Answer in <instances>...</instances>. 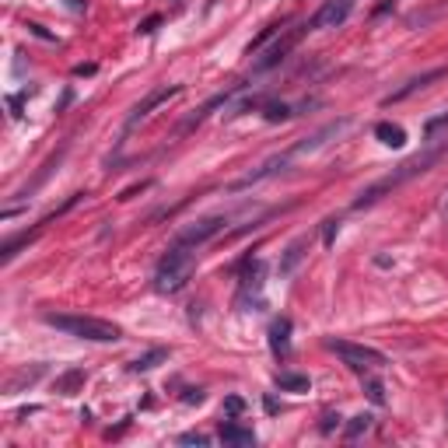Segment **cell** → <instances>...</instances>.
I'll use <instances>...</instances> for the list:
<instances>
[{
	"label": "cell",
	"mask_w": 448,
	"mask_h": 448,
	"mask_svg": "<svg viewBox=\"0 0 448 448\" xmlns=\"http://www.w3.org/2000/svg\"><path fill=\"white\" fill-rule=\"evenodd\" d=\"M277 385L284 392H308V375H294V371H277Z\"/></svg>",
	"instance_id": "15"
},
{
	"label": "cell",
	"mask_w": 448,
	"mask_h": 448,
	"mask_svg": "<svg viewBox=\"0 0 448 448\" xmlns=\"http://www.w3.org/2000/svg\"><path fill=\"white\" fill-rule=\"evenodd\" d=\"M175 95H182V84H161L158 91H151V95H147V98H144V102H140V105H137V109H133V112L126 116L123 137H126L130 130H137V126H140V123H144V119L151 116V109H158L161 102H168V98H175Z\"/></svg>",
	"instance_id": "7"
},
{
	"label": "cell",
	"mask_w": 448,
	"mask_h": 448,
	"mask_svg": "<svg viewBox=\"0 0 448 448\" xmlns=\"http://www.w3.org/2000/svg\"><path fill=\"white\" fill-rule=\"evenodd\" d=\"M182 403H186V406L203 403V389H186V392H182Z\"/></svg>",
	"instance_id": "25"
},
{
	"label": "cell",
	"mask_w": 448,
	"mask_h": 448,
	"mask_svg": "<svg viewBox=\"0 0 448 448\" xmlns=\"http://www.w3.org/2000/svg\"><path fill=\"white\" fill-rule=\"evenodd\" d=\"M161 361H168V350L165 347H158V350H147V354H140L133 364H130V371H151V368H158Z\"/></svg>",
	"instance_id": "17"
},
{
	"label": "cell",
	"mask_w": 448,
	"mask_h": 448,
	"mask_svg": "<svg viewBox=\"0 0 448 448\" xmlns=\"http://www.w3.org/2000/svg\"><path fill=\"white\" fill-rule=\"evenodd\" d=\"M46 326L67 333V336H77V340H88V343H116L123 340V329L116 322H105V319H95V315H60V312H46L43 315Z\"/></svg>",
	"instance_id": "4"
},
{
	"label": "cell",
	"mask_w": 448,
	"mask_h": 448,
	"mask_svg": "<svg viewBox=\"0 0 448 448\" xmlns=\"http://www.w3.org/2000/svg\"><path fill=\"white\" fill-rule=\"evenodd\" d=\"M196 270V246H186V242H172L168 253L161 256L158 270H154V291L161 294H175L189 284Z\"/></svg>",
	"instance_id": "3"
},
{
	"label": "cell",
	"mask_w": 448,
	"mask_h": 448,
	"mask_svg": "<svg viewBox=\"0 0 448 448\" xmlns=\"http://www.w3.org/2000/svg\"><path fill=\"white\" fill-rule=\"evenodd\" d=\"M305 249H308V239H298V242H291V246H288V256L281 260V274H291V270L301 263Z\"/></svg>",
	"instance_id": "16"
},
{
	"label": "cell",
	"mask_w": 448,
	"mask_h": 448,
	"mask_svg": "<svg viewBox=\"0 0 448 448\" xmlns=\"http://www.w3.org/2000/svg\"><path fill=\"white\" fill-rule=\"evenodd\" d=\"M221 441L224 445H235V448H253L256 445V434H253V427H242V424L228 420V424H221Z\"/></svg>",
	"instance_id": "11"
},
{
	"label": "cell",
	"mask_w": 448,
	"mask_h": 448,
	"mask_svg": "<svg viewBox=\"0 0 448 448\" xmlns=\"http://www.w3.org/2000/svg\"><path fill=\"white\" fill-rule=\"evenodd\" d=\"M441 214H445V217H448V196H445V203H441Z\"/></svg>",
	"instance_id": "29"
},
{
	"label": "cell",
	"mask_w": 448,
	"mask_h": 448,
	"mask_svg": "<svg viewBox=\"0 0 448 448\" xmlns=\"http://www.w3.org/2000/svg\"><path fill=\"white\" fill-rule=\"evenodd\" d=\"M350 11H354V0H326L308 22V29H340L350 18Z\"/></svg>",
	"instance_id": "9"
},
{
	"label": "cell",
	"mask_w": 448,
	"mask_h": 448,
	"mask_svg": "<svg viewBox=\"0 0 448 448\" xmlns=\"http://www.w3.org/2000/svg\"><path fill=\"white\" fill-rule=\"evenodd\" d=\"M445 74H448L445 67H434V70H424V74H417V77H410V81H406L403 88H396L392 95H385V98H382V105H396V102H406L410 95H417V91H424L427 84H434V81H441Z\"/></svg>",
	"instance_id": "10"
},
{
	"label": "cell",
	"mask_w": 448,
	"mask_h": 448,
	"mask_svg": "<svg viewBox=\"0 0 448 448\" xmlns=\"http://www.w3.org/2000/svg\"><path fill=\"white\" fill-rule=\"evenodd\" d=\"M375 137H378L385 147H403V144H406V130L396 126V123H378V126H375Z\"/></svg>",
	"instance_id": "14"
},
{
	"label": "cell",
	"mask_w": 448,
	"mask_h": 448,
	"mask_svg": "<svg viewBox=\"0 0 448 448\" xmlns=\"http://www.w3.org/2000/svg\"><path fill=\"white\" fill-rule=\"evenodd\" d=\"M158 25H161V18H147V22L140 25V32H144V36H151V32H154Z\"/></svg>",
	"instance_id": "28"
},
{
	"label": "cell",
	"mask_w": 448,
	"mask_h": 448,
	"mask_svg": "<svg viewBox=\"0 0 448 448\" xmlns=\"http://www.w3.org/2000/svg\"><path fill=\"white\" fill-rule=\"evenodd\" d=\"M305 32H312V29H308V25H301V29H294L291 36L277 39V43H274V46H270V50H267V53H263V57L253 64V70H256V74H263V70H274V67H277V64H281V60H284V57L294 50V43H298Z\"/></svg>",
	"instance_id": "8"
},
{
	"label": "cell",
	"mask_w": 448,
	"mask_h": 448,
	"mask_svg": "<svg viewBox=\"0 0 448 448\" xmlns=\"http://www.w3.org/2000/svg\"><path fill=\"white\" fill-rule=\"evenodd\" d=\"M364 392H368V399H371L375 406H385V385H382V382L368 378V382H364Z\"/></svg>",
	"instance_id": "21"
},
{
	"label": "cell",
	"mask_w": 448,
	"mask_h": 448,
	"mask_svg": "<svg viewBox=\"0 0 448 448\" xmlns=\"http://www.w3.org/2000/svg\"><path fill=\"white\" fill-rule=\"evenodd\" d=\"M445 126H448V116H438V119H431V123L424 126V133H427V137H434V133H438V130H445Z\"/></svg>",
	"instance_id": "24"
},
{
	"label": "cell",
	"mask_w": 448,
	"mask_h": 448,
	"mask_svg": "<svg viewBox=\"0 0 448 448\" xmlns=\"http://www.w3.org/2000/svg\"><path fill=\"white\" fill-rule=\"evenodd\" d=\"M350 119H336V123H326L322 130H315L312 137H301L298 144H291L288 151H281V154H274L270 161H263L260 168H253L249 175H242V179H235L228 189L232 193H239V189H249V186H256V182H263V179H270V175H277V172H284L291 161H298V158H305V154H312V151H319L322 144H329V137H336L343 126H347Z\"/></svg>",
	"instance_id": "1"
},
{
	"label": "cell",
	"mask_w": 448,
	"mask_h": 448,
	"mask_svg": "<svg viewBox=\"0 0 448 448\" xmlns=\"http://www.w3.org/2000/svg\"><path fill=\"white\" fill-rule=\"evenodd\" d=\"M347 368H354V371H371V368H385L389 364V357L382 354V350H375V347H364V343H350V340H329L326 343Z\"/></svg>",
	"instance_id": "5"
},
{
	"label": "cell",
	"mask_w": 448,
	"mask_h": 448,
	"mask_svg": "<svg viewBox=\"0 0 448 448\" xmlns=\"http://www.w3.org/2000/svg\"><path fill=\"white\" fill-rule=\"evenodd\" d=\"M232 217L228 214H214V217H203V221H196V224H189V228H182L179 235H175V242H186V246H203V242H210L214 235H221L224 232V224H228Z\"/></svg>",
	"instance_id": "6"
},
{
	"label": "cell",
	"mask_w": 448,
	"mask_h": 448,
	"mask_svg": "<svg viewBox=\"0 0 448 448\" xmlns=\"http://www.w3.org/2000/svg\"><path fill=\"white\" fill-rule=\"evenodd\" d=\"M448 154V140H441V144H431L427 151H420L417 158H410V161H403V165H396L385 179H378V182H371L357 200H354V210H364V207H371V203H378L385 193H392V189H399L403 182H410V179H417V175H424L427 168H434L441 158Z\"/></svg>",
	"instance_id": "2"
},
{
	"label": "cell",
	"mask_w": 448,
	"mask_h": 448,
	"mask_svg": "<svg viewBox=\"0 0 448 448\" xmlns=\"http://www.w3.org/2000/svg\"><path fill=\"white\" fill-rule=\"evenodd\" d=\"M179 445H210V438L207 434H200V431H189V434H179Z\"/></svg>",
	"instance_id": "22"
},
{
	"label": "cell",
	"mask_w": 448,
	"mask_h": 448,
	"mask_svg": "<svg viewBox=\"0 0 448 448\" xmlns=\"http://www.w3.org/2000/svg\"><path fill=\"white\" fill-rule=\"evenodd\" d=\"M336 424H340V417H336V413H326V417H322V424H319V427H322V434H329V431H333V427H336Z\"/></svg>",
	"instance_id": "27"
},
{
	"label": "cell",
	"mask_w": 448,
	"mask_h": 448,
	"mask_svg": "<svg viewBox=\"0 0 448 448\" xmlns=\"http://www.w3.org/2000/svg\"><path fill=\"white\" fill-rule=\"evenodd\" d=\"M336 232H340V221H326V249L336 242Z\"/></svg>",
	"instance_id": "26"
},
{
	"label": "cell",
	"mask_w": 448,
	"mask_h": 448,
	"mask_svg": "<svg viewBox=\"0 0 448 448\" xmlns=\"http://www.w3.org/2000/svg\"><path fill=\"white\" fill-rule=\"evenodd\" d=\"M84 368H70V371H64L60 378H57V392L60 396H74V392H81L84 389Z\"/></svg>",
	"instance_id": "13"
},
{
	"label": "cell",
	"mask_w": 448,
	"mask_h": 448,
	"mask_svg": "<svg viewBox=\"0 0 448 448\" xmlns=\"http://www.w3.org/2000/svg\"><path fill=\"white\" fill-rule=\"evenodd\" d=\"M270 350L277 354V357H288V350H291V319H274L270 322Z\"/></svg>",
	"instance_id": "12"
},
{
	"label": "cell",
	"mask_w": 448,
	"mask_h": 448,
	"mask_svg": "<svg viewBox=\"0 0 448 448\" xmlns=\"http://www.w3.org/2000/svg\"><path fill=\"white\" fill-rule=\"evenodd\" d=\"M43 371H46V364H36L32 371H29V368H22L18 375H11V378H8V392H18L22 385H32V382H36Z\"/></svg>",
	"instance_id": "18"
},
{
	"label": "cell",
	"mask_w": 448,
	"mask_h": 448,
	"mask_svg": "<svg viewBox=\"0 0 448 448\" xmlns=\"http://www.w3.org/2000/svg\"><path fill=\"white\" fill-rule=\"evenodd\" d=\"M224 410H228V413H242L246 410V399L242 396H228V399H224Z\"/></svg>",
	"instance_id": "23"
},
{
	"label": "cell",
	"mask_w": 448,
	"mask_h": 448,
	"mask_svg": "<svg viewBox=\"0 0 448 448\" xmlns=\"http://www.w3.org/2000/svg\"><path fill=\"white\" fill-rule=\"evenodd\" d=\"M368 431H371V417H368V413H357V417H350V424H347L343 434H347V441H357V438L368 434Z\"/></svg>",
	"instance_id": "19"
},
{
	"label": "cell",
	"mask_w": 448,
	"mask_h": 448,
	"mask_svg": "<svg viewBox=\"0 0 448 448\" xmlns=\"http://www.w3.org/2000/svg\"><path fill=\"white\" fill-rule=\"evenodd\" d=\"M263 116H267L270 123H281V119H291L294 112H291L288 102H263Z\"/></svg>",
	"instance_id": "20"
}]
</instances>
